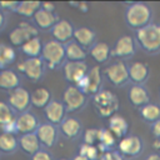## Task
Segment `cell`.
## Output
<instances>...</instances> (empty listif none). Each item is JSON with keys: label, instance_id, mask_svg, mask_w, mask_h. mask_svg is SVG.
<instances>
[{"label": "cell", "instance_id": "4", "mask_svg": "<svg viewBox=\"0 0 160 160\" xmlns=\"http://www.w3.org/2000/svg\"><path fill=\"white\" fill-rule=\"evenodd\" d=\"M40 58L44 61L46 69L55 70V69L62 66L66 61L65 45H62L55 40H48L46 42H44Z\"/></svg>", "mask_w": 160, "mask_h": 160}, {"label": "cell", "instance_id": "2", "mask_svg": "<svg viewBox=\"0 0 160 160\" xmlns=\"http://www.w3.org/2000/svg\"><path fill=\"white\" fill-rule=\"evenodd\" d=\"M136 45L149 55L160 52V24L151 22L148 26L135 31Z\"/></svg>", "mask_w": 160, "mask_h": 160}, {"label": "cell", "instance_id": "10", "mask_svg": "<svg viewBox=\"0 0 160 160\" xmlns=\"http://www.w3.org/2000/svg\"><path fill=\"white\" fill-rule=\"evenodd\" d=\"M136 42L135 39L130 35H122L120 36L115 44L111 48V58L118 59V60H128L131 59L134 56V54L136 52Z\"/></svg>", "mask_w": 160, "mask_h": 160}, {"label": "cell", "instance_id": "6", "mask_svg": "<svg viewBox=\"0 0 160 160\" xmlns=\"http://www.w3.org/2000/svg\"><path fill=\"white\" fill-rule=\"evenodd\" d=\"M102 76L116 88L125 86L126 84L130 82L128 64L121 60H116L110 65H108L102 70Z\"/></svg>", "mask_w": 160, "mask_h": 160}, {"label": "cell", "instance_id": "22", "mask_svg": "<svg viewBox=\"0 0 160 160\" xmlns=\"http://www.w3.org/2000/svg\"><path fill=\"white\" fill-rule=\"evenodd\" d=\"M108 129L115 135V138L118 140L129 135L128 134L129 132V122L122 115H120L118 112L108 119Z\"/></svg>", "mask_w": 160, "mask_h": 160}, {"label": "cell", "instance_id": "19", "mask_svg": "<svg viewBox=\"0 0 160 160\" xmlns=\"http://www.w3.org/2000/svg\"><path fill=\"white\" fill-rule=\"evenodd\" d=\"M59 132L69 140H75L82 135V124L74 116H66L59 125Z\"/></svg>", "mask_w": 160, "mask_h": 160}, {"label": "cell", "instance_id": "40", "mask_svg": "<svg viewBox=\"0 0 160 160\" xmlns=\"http://www.w3.org/2000/svg\"><path fill=\"white\" fill-rule=\"evenodd\" d=\"M18 5H19V1H0V10L15 12L18 9Z\"/></svg>", "mask_w": 160, "mask_h": 160}, {"label": "cell", "instance_id": "35", "mask_svg": "<svg viewBox=\"0 0 160 160\" xmlns=\"http://www.w3.org/2000/svg\"><path fill=\"white\" fill-rule=\"evenodd\" d=\"M80 156L85 158L86 160H99L101 156V151L96 145H89V144H81L79 146V152Z\"/></svg>", "mask_w": 160, "mask_h": 160}, {"label": "cell", "instance_id": "8", "mask_svg": "<svg viewBox=\"0 0 160 160\" xmlns=\"http://www.w3.org/2000/svg\"><path fill=\"white\" fill-rule=\"evenodd\" d=\"M16 69L29 80L36 82L42 79L46 66L41 60V58H26L25 60L18 62Z\"/></svg>", "mask_w": 160, "mask_h": 160}, {"label": "cell", "instance_id": "28", "mask_svg": "<svg viewBox=\"0 0 160 160\" xmlns=\"http://www.w3.org/2000/svg\"><path fill=\"white\" fill-rule=\"evenodd\" d=\"M88 55H89L88 51L82 49L79 44H76L74 40H71L65 45L66 61H85Z\"/></svg>", "mask_w": 160, "mask_h": 160}, {"label": "cell", "instance_id": "41", "mask_svg": "<svg viewBox=\"0 0 160 160\" xmlns=\"http://www.w3.org/2000/svg\"><path fill=\"white\" fill-rule=\"evenodd\" d=\"M69 5L72 6V8H75L78 11L82 12V14H86V12L90 10V5H89L88 2H85V1H78V2H75V1H70Z\"/></svg>", "mask_w": 160, "mask_h": 160}, {"label": "cell", "instance_id": "3", "mask_svg": "<svg viewBox=\"0 0 160 160\" xmlns=\"http://www.w3.org/2000/svg\"><path fill=\"white\" fill-rule=\"evenodd\" d=\"M91 104L95 112L102 119L111 118L114 114H116L120 106L118 96L112 91L105 89H102L91 98Z\"/></svg>", "mask_w": 160, "mask_h": 160}, {"label": "cell", "instance_id": "25", "mask_svg": "<svg viewBox=\"0 0 160 160\" xmlns=\"http://www.w3.org/2000/svg\"><path fill=\"white\" fill-rule=\"evenodd\" d=\"M88 54L98 64H105L111 58V48L105 41H96L95 45L88 51Z\"/></svg>", "mask_w": 160, "mask_h": 160}, {"label": "cell", "instance_id": "9", "mask_svg": "<svg viewBox=\"0 0 160 160\" xmlns=\"http://www.w3.org/2000/svg\"><path fill=\"white\" fill-rule=\"evenodd\" d=\"M35 36H39V29L28 21H21L16 28H14L9 32V40L12 48L14 46L21 48L28 40Z\"/></svg>", "mask_w": 160, "mask_h": 160}, {"label": "cell", "instance_id": "13", "mask_svg": "<svg viewBox=\"0 0 160 160\" xmlns=\"http://www.w3.org/2000/svg\"><path fill=\"white\" fill-rule=\"evenodd\" d=\"M89 71L85 61H65L62 65V74L69 85H76Z\"/></svg>", "mask_w": 160, "mask_h": 160}, {"label": "cell", "instance_id": "48", "mask_svg": "<svg viewBox=\"0 0 160 160\" xmlns=\"http://www.w3.org/2000/svg\"><path fill=\"white\" fill-rule=\"evenodd\" d=\"M56 160H70V159H66V158H60V159H56Z\"/></svg>", "mask_w": 160, "mask_h": 160}, {"label": "cell", "instance_id": "24", "mask_svg": "<svg viewBox=\"0 0 160 160\" xmlns=\"http://www.w3.org/2000/svg\"><path fill=\"white\" fill-rule=\"evenodd\" d=\"M18 140H19V148L21 149V151L29 156H32L35 152H38L40 149H42L35 132L20 135L18 138Z\"/></svg>", "mask_w": 160, "mask_h": 160}, {"label": "cell", "instance_id": "26", "mask_svg": "<svg viewBox=\"0 0 160 160\" xmlns=\"http://www.w3.org/2000/svg\"><path fill=\"white\" fill-rule=\"evenodd\" d=\"M20 86V78L16 71L11 69L0 70V89L11 91Z\"/></svg>", "mask_w": 160, "mask_h": 160}, {"label": "cell", "instance_id": "21", "mask_svg": "<svg viewBox=\"0 0 160 160\" xmlns=\"http://www.w3.org/2000/svg\"><path fill=\"white\" fill-rule=\"evenodd\" d=\"M128 98L131 105L138 109L150 102V94L145 85H131L128 91Z\"/></svg>", "mask_w": 160, "mask_h": 160}, {"label": "cell", "instance_id": "17", "mask_svg": "<svg viewBox=\"0 0 160 160\" xmlns=\"http://www.w3.org/2000/svg\"><path fill=\"white\" fill-rule=\"evenodd\" d=\"M128 70L129 80L132 85H145L150 76V68L142 61H132L128 65Z\"/></svg>", "mask_w": 160, "mask_h": 160}, {"label": "cell", "instance_id": "31", "mask_svg": "<svg viewBox=\"0 0 160 160\" xmlns=\"http://www.w3.org/2000/svg\"><path fill=\"white\" fill-rule=\"evenodd\" d=\"M19 148V140L15 134L1 132L0 134V152L12 154Z\"/></svg>", "mask_w": 160, "mask_h": 160}, {"label": "cell", "instance_id": "43", "mask_svg": "<svg viewBox=\"0 0 160 160\" xmlns=\"http://www.w3.org/2000/svg\"><path fill=\"white\" fill-rule=\"evenodd\" d=\"M55 4L54 2H49V1H45V2H41V9L46 10V11H50V12H55Z\"/></svg>", "mask_w": 160, "mask_h": 160}, {"label": "cell", "instance_id": "36", "mask_svg": "<svg viewBox=\"0 0 160 160\" xmlns=\"http://www.w3.org/2000/svg\"><path fill=\"white\" fill-rule=\"evenodd\" d=\"M15 119H16L15 111L10 108V105L5 101H0V128L9 122L15 121Z\"/></svg>", "mask_w": 160, "mask_h": 160}, {"label": "cell", "instance_id": "49", "mask_svg": "<svg viewBox=\"0 0 160 160\" xmlns=\"http://www.w3.org/2000/svg\"><path fill=\"white\" fill-rule=\"evenodd\" d=\"M159 95H160V88H159Z\"/></svg>", "mask_w": 160, "mask_h": 160}, {"label": "cell", "instance_id": "15", "mask_svg": "<svg viewBox=\"0 0 160 160\" xmlns=\"http://www.w3.org/2000/svg\"><path fill=\"white\" fill-rule=\"evenodd\" d=\"M74 31H75L74 25L69 20H65V19H59V21L50 30L52 40H55L62 45H66L68 42H70L72 40Z\"/></svg>", "mask_w": 160, "mask_h": 160}, {"label": "cell", "instance_id": "16", "mask_svg": "<svg viewBox=\"0 0 160 160\" xmlns=\"http://www.w3.org/2000/svg\"><path fill=\"white\" fill-rule=\"evenodd\" d=\"M15 124H16V131L20 135L36 132V130L40 125L38 116L35 114H32L31 111H25V112L18 114L16 119H15Z\"/></svg>", "mask_w": 160, "mask_h": 160}, {"label": "cell", "instance_id": "46", "mask_svg": "<svg viewBox=\"0 0 160 160\" xmlns=\"http://www.w3.org/2000/svg\"><path fill=\"white\" fill-rule=\"evenodd\" d=\"M152 148H154V150H156V151L160 152V139H155V140H154Z\"/></svg>", "mask_w": 160, "mask_h": 160}, {"label": "cell", "instance_id": "32", "mask_svg": "<svg viewBox=\"0 0 160 160\" xmlns=\"http://www.w3.org/2000/svg\"><path fill=\"white\" fill-rule=\"evenodd\" d=\"M118 139L115 138V135L108 129V128H101L100 129V139H99V144L96 145L99 148V150L102 152L112 150L114 146L116 145Z\"/></svg>", "mask_w": 160, "mask_h": 160}, {"label": "cell", "instance_id": "1", "mask_svg": "<svg viewBox=\"0 0 160 160\" xmlns=\"http://www.w3.org/2000/svg\"><path fill=\"white\" fill-rule=\"evenodd\" d=\"M124 18L126 25L131 30L138 31L151 24L152 10L145 2H128Z\"/></svg>", "mask_w": 160, "mask_h": 160}, {"label": "cell", "instance_id": "33", "mask_svg": "<svg viewBox=\"0 0 160 160\" xmlns=\"http://www.w3.org/2000/svg\"><path fill=\"white\" fill-rule=\"evenodd\" d=\"M16 59V51L11 45L0 44V70L8 69L9 65L14 64Z\"/></svg>", "mask_w": 160, "mask_h": 160}, {"label": "cell", "instance_id": "7", "mask_svg": "<svg viewBox=\"0 0 160 160\" xmlns=\"http://www.w3.org/2000/svg\"><path fill=\"white\" fill-rule=\"evenodd\" d=\"M88 98L78 86L68 85L62 92V104L66 109V112H76L85 108L88 104Z\"/></svg>", "mask_w": 160, "mask_h": 160}, {"label": "cell", "instance_id": "34", "mask_svg": "<svg viewBox=\"0 0 160 160\" xmlns=\"http://www.w3.org/2000/svg\"><path fill=\"white\" fill-rule=\"evenodd\" d=\"M41 8V2L40 1H19L18 9H16V14L22 16V18H34L35 12Z\"/></svg>", "mask_w": 160, "mask_h": 160}, {"label": "cell", "instance_id": "50", "mask_svg": "<svg viewBox=\"0 0 160 160\" xmlns=\"http://www.w3.org/2000/svg\"><path fill=\"white\" fill-rule=\"evenodd\" d=\"M159 154H160V152H159Z\"/></svg>", "mask_w": 160, "mask_h": 160}, {"label": "cell", "instance_id": "42", "mask_svg": "<svg viewBox=\"0 0 160 160\" xmlns=\"http://www.w3.org/2000/svg\"><path fill=\"white\" fill-rule=\"evenodd\" d=\"M151 134L154 135L155 139H160V120H158L151 125Z\"/></svg>", "mask_w": 160, "mask_h": 160}, {"label": "cell", "instance_id": "20", "mask_svg": "<svg viewBox=\"0 0 160 160\" xmlns=\"http://www.w3.org/2000/svg\"><path fill=\"white\" fill-rule=\"evenodd\" d=\"M72 40L76 44H79L82 49L89 51L95 45V42H96V32H95L94 29L88 28V26L75 28Z\"/></svg>", "mask_w": 160, "mask_h": 160}, {"label": "cell", "instance_id": "47", "mask_svg": "<svg viewBox=\"0 0 160 160\" xmlns=\"http://www.w3.org/2000/svg\"><path fill=\"white\" fill-rule=\"evenodd\" d=\"M71 160H86V159H85V158H82V156H80L79 154H76Z\"/></svg>", "mask_w": 160, "mask_h": 160}, {"label": "cell", "instance_id": "5", "mask_svg": "<svg viewBox=\"0 0 160 160\" xmlns=\"http://www.w3.org/2000/svg\"><path fill=\"white\" fill-rule=\"evenodd\" d=\"M78 86L86 96H94L102 90V71L98 65L91 66L88 74L75 85Z\"/></svg>", "mask_w": 160, "mask_h": 160}, {"label": "cell", "instance_id": "29", "mask_svg": "<svg viewBox=\"0 0 160 160\" xmlns=\"http://www.w3.org/2000/svg\"><path fill=\"white\" fill-rule=\"evenodd\" d=\"M139 114L145 122L152 125L154 122L160 120V105L150 101L149 104L139 109Z\"/></svg>", "mask_w": 160, "mask_h": 160}, {"label": "cell", "instance_id": "23", "mask_svg": "<svg viewBox=\"0 0 160 160\" xmlns=\"http://www.w3.org/2000/svg\"><path fill=\"white\" fill-rule=\"evenodd\" d=\"M32 21L35 24V26L38 29H41V30H51V28L59 21V16L55 14V12H50V11H46L44 9H39L34 18H32Z\"/></svg>", "mask_w": 160, "mask_h": 160}, {"label": "cell", "instance_id": "37", "mask_svg": "<svg viewBox=\"0 0 160 160\" xmlns=\"http://www.w3.org/2000/svg\"><path fill=\"white\" fill-rule=\"evenodd\" d=\"M100 139V129L99 128H89L82 131V142L89 145H98Z\"/></svg>", "mask_w": 160, "mask_h": 160}, {"label": "cell", "instance_id": "12", "mask_svg": "<svg viewBox=\"0 0 160 160\" xmlns=\"http://www.w3.org/2000/svg\"><path fill=\"white\" fill-rule=\"evenodd\" d=\"M8 104L18 114L29 111V108L31 105L30 92L25 88L19 86V88L9 91V94H8Z\"/></svg>", "mask_w": 160, "mask_h": 160}, {"label": "cell", "instance_id": "14", "mask_svg": "<svg viewBox=\"0 0 160 160\" xmlns=\"http://www.w3.org/2000/svg\"><path fill=\"white\" fill-rule=\"evenodd\" d=\"M36 136L40 141L41 148L44 149H50L52 148L58 139H59V129L58 126L50 124V122H40L38 130H36Z\"/></svg>", "mask_w": 160, "mask_h": 160}, {"label": "cell", "instance_id": "39", "mask_svg": "<svg viewBox=\"0 0 160 160\" xmlns=\"http://www.w3.org/2000/svg\"><path fill=\"white\" fill-rule=\"evenodd\" d=\"M30 160H54V156L49 150L40 149L38 152H35L32 156H30Z\"/></svg>", "mask_w": 160, "mask_h": 160}, {"label": "cell", "instance_id": "11", "mask_svg": "<svg viewBox=\"0 0 160 160\" xmlns=\"http://www.w3.org/2000/svg\"><path fill=\"white\" fill-rule=\"evenodd\" d=\"M144 150V141L138 135H126L118 142V151L124 158H136Z\"/></svg>", "mask_w": 160, "mask_h": 160}, {"label": "cell", "instance_id": "18", "mask_svg": "<svg viewBox=\"0 0 160 160\" xmlns=\"http://www.w3.org/2000/svg\"><path fill=\"white\" fill-rule=\"evenodd\" d=\"M44 115L48 122L59 126L66 118V109L60 100H51L44 109Z\"/></svg>", "mask_w": 160, "mask_h": 160}, {"label": "cell", "instance_id": "44", "mask_svg": "<svg viewBox=\"0 0 160 160\" xmlns=\"http://www.w3.org/2000/svg\"><path fill=\"white\" fill-rule=\"evenodd\" d=\"M145 160H160V154L159 152H152V154H149Z\"/></svg>", "mask_w": 160, "mask_h": 160}, {"label": "cell", "instance_id": "38", "mask_svg": "<svg viewBox=\"0 0 160 160\" xmlns=\"http://www.w3.org/2000/svg\"><path fill=\"white\" fill-rule=\"evenodd\" d=\"M99 160H125V158L118 151V150H109L101 154Z\"/></svg>", "mask_w": 160, "mask_h": 160}, {"label": "cell", "instance_id": "45", "mask_svg": "<svg viewBox=\"0 0 160 160\" xmlns=\"http://www.w3.org/2000/svg\"><path fill=\"white\" fill-rule=\"evenodd\" d=\"M5 19H6V18H5V12L0 10V30H2V28L5 26V22H6Z\"/></svg>", "mask_w": 160, "mask_h": 160}, {"label": "cell", "instance_id": "27", "mask_svg": "<svg viewBox=\"0 0 160 160\" xmlns=\"http://www.w3.org/2000/svg\"><path fill=\"white\" fill-rule=\"evenodd\" d=\"M51 91L48 88L40 86L36 88L32 92H30V101L34 108L45 109V106L51 101Z\"/></svg>", "mask_w": 160, "mask_h": 160}, {"label": "cell", "instance_id": "30", "mask_svg": "<svg viewBox=\"0 0 160 160\" xmlns=\"http://www.w3.org/2000/svg\"><path fill=\"white\" fill-rule=\"evenodd\" d=\"M42 41L39 36L31 38L30 40H28L20 49L22 51L24 55H26L28 58H40L41 56V51H42Z\"/></svg>", "mask_w": 160, "mask_h": 160}]
</instances>
